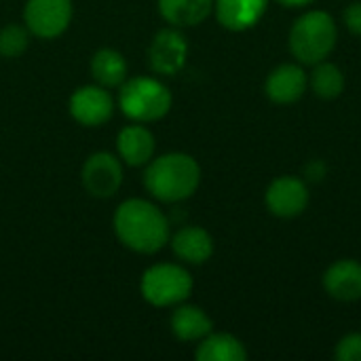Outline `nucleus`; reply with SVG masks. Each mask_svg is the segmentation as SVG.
Returning a JSON list of instances; mask_svg holds the SVG:
<instances>
[{"label": "nucleus", "instance_id": "f257e3e1", "mask_svg": "<svg viewBox=\"0 0 361 361\" xmlns=\"http://www.w3.org/2000/svg\"><path fill=\"white\" fill-rule=\"evenodd\" d=\"M116 239L135 254H157L169 243V220L152 201L127 199L112 218Z\"/></svg>", "mask_w": 361, "mask_h": 361}, {"label": "nucleus", "instance_id": "f03ea898", "mask_svg": "<svg viewBox=\"0 0 361 361\" xmlns=\"http://www.w3.org/2000/svg\"><path fill=\"white\" fill-rule=\"evenodd\" d=\"M201 184V165L186 152H167L152 159L144 171L146 190L161 203L190 199Z\"/></svg>", "mask_w": 361, "mask_h": 361}, {"label": "nucleus", "instance_id": "7ed1b4c3", "mask_svg": "<svg viewBox=\"0 0 361 361\" xmlns=\"http://www.w3.org/2000/svg\"><path fill=\"white\" fill-rule=\"evenodd\" d=\"M290 51L305 63L315 66L330 57L338 42V27L330 13L326 11H307L290 27Z\"/></svg>", "mask_w": 361, "mask_h": 361}, {"label": "nucleus", "instance_id": "20e7f679", "mask_svg": "<svg viewBox=\"0 0 361 361\" xmlns=\"http://www.w3.org/2000/svg\"><path fill=\"white\" fill-rule=\"evenodd\" d=\"M171 91L154 76H133L118 87V108L133 123H154L169 114Z\"/></svg>", "mask_w": 361, "mask_h": 361}, {"label": "nucleus", "instance_id": "39448f33", "mask_svg": "<svg viewBox=\"0 0 361 361\" xmlns=\"http://www.w3.org/2000/svg\"><path fill=\"white\" fill-rule=\"evenodd\" d=\"M192 288H195L192 275L182 264H173V262L152 264L144 271L140 279L142 298L159 309L186 302L188 296L192 294Z\"/></svg>", "mask_w": 361, "mask_h": 361}, {"label": "nucleus", "instance_id": "423d86ee", "mask_svg": "<svg viewBox=\"0 0 361 361\" xmlns=\"http://www.w3.org/2000/svg\"><path fill=\"white\" fill-rule=\"evenodd\" d=\"M72 11V0H27L23 6V23L36 38L53 40L68 30Z\"/></svg>", "mask_w": 361, "mask_h": 361}, {"label": "nucleus", "instance_id": "0eeeda50", "mask_svg": "<svg viewBox=\"0 0 361 361\" xmlns=\"http://www.w3.org/2000/svg\"><path fill=\"white\" fill-rule=\"evenodd\" d=\"M82 188L95 199H110L123 184V161L112 152H93L80 169Z\"/></svg>", "mask_w": 361, "mask_h": 361}, {"label": "nucleus", "instance_id": "6e6552de", "mask_svg": "<svg viewBox=\"0 0 361 361\" xmlns=\"http://www.w3.org/2000/svg\"><path fill=\"white\" fill-rule=\"evenodd\" d=\"M116 102L112 93L102 85H82L78 87L68 102L70 116L82 127L106 125L114 114Z\"/></svg>", "mask_w": 361, "mask_h": 361}, {"label": "nucleus", "instance_id": "1a4fd4ad", "mask_svg": "<svg viewBox=\"0 0 361 361\" xmlns=\"http://www.w3.org/2000/svg\"><path fill=\"white\" fill-rule=\"evenodd\" d=\"M188 42L180 27H163L154 34L148 47V66L161 76H173L186 66Z\"/></svg>", "mask_w": 361, "mask_h": 361}, {"label": "nucleus", "instance_id": "9d476101", "mask_svg": "<svg viewBox=\"0 0 361 361\" xmlns=\"http://www.w3.org/2000/svg\"><path fill=\"white\" fill-rule=\"evenodd\" d=\"M311 201V192L305 180L296 176H281L275 178L264 195V203L269 212L277 218L290 220L300 216Z\"/></svg>", "mask_w": 361, "mask_h": 361}, {"label": "nucleus", "instance_id": "9b49d317", "mask_svg": "<svg viewBox=\"0 0 361 361\" xmlns=\"http://www.w3.org/2000/svg\"><path fill=\"white\" fill-rule=\"evenodd\" d=\"M309 89V74L300 63H281L273 68L264 80V93L273 104H296Z\"/></svg>", "mask_w": 361, "mask_h": 361}, {"label": "nucleus", "instance_id": "f8f14e48", "mask_svg": "<svg viewBox=\"0 0 361 361\" xmlns=\"http://www.w3.org/2000/svg\"><path fill=\"white\" fill-rule=\"evenodd\" d=\"M157 142L154 133L144 123L127 125L116 135V152L118 159L129 167H144L154 159Z\"/></svg>", "mask_w": 361, "mask_h": 361}, {"label": "nucleus", "instance_id": "ddd939ff", "mask_svg": "<svg viewBox=\"0 0 361 361\" xmlns=\"http://www.w3.org/2000/svg\"><path fill=\"white\" fill-rule=\"evenodd\" d=\"M324 290L338 302L361 300V264L353 258H343L330 264L324 273Z\"/></svg>", "mask_w": 361, "mask_h": 361}, {"label": "nucleus", "instance_id": "4468645a", "mask_svg": "<svg viewBox=\"0 0 361 361\" xmlns=\"http://www.w3.org/2000/svg\"><path fill=\"white\" fill-rule=\"evenodd\" d=\"M269 0H214V13L222 27L245 32L254 27L267 13Z\"/></svg>", "mask_w": 361, "mask_h": 361}, {"label": "nucleus", "instance_id": "2eb2a0df", "mask_svg": "<svg viewBox=\"0 0 361 361\" xmlns=\"http://www.w3.org/2000/svg\"><path fill=\"white\" fill-rule=\"evenodd\" d=\"M173 254L186 264H205L214 256V237L203 226H182L169 237Z\"/></svg>", "mask_w": 361, "mask_h": 361}, {"label": "nucleus", "instance_id": "dca6fc26", "mask_svg": "<svg viewBox=\"0 0 361 361\" xmlns=\"http://www.w3.org/2000/svg\"><path fill=\"white\" fill-rule=\"evenodd\" d=\"M169 328L178 341L199 343L207 334L214 332V322L201 307L180 302V305H176V309L169 317Z\"/></svg>", "mask_w": 361, "mask_h": 361}, {"label": "nucleus", "instance_id": "f3484780", "mask_svg": "<svg viewBox=\"0 0 361 361\" xmlns=\"http://www.w3.org/2000/svg\"><path fill=\"white\" fill-rule=\"evenodd\" d=\"M214 11V0H159L161 17L173 27H192L203 23Z\"/></svg>", "mask_w": 361, "mask_h": 361}, {"label": "nucleus", "instance_id": "a211bd4d", "mask_svg": "<svg viewBox=\"0 0 361 361\" xmlns=\"http://www.w3.org/2000/svg\"><path fill=\"white\" fill-rule=\"evenodd\" d=\"M127 74H129V66L121 51L106 47V49H99L93 53L91 76L97 85H102L106 89H116L129 78Z\"/></svg>", "mask_w": 361, "mask_h": 361}, {"label": "nucleus", "instance_id": "6ab92c4d", "mask_svg": "<svg viewBox=\"0 0 361 361\" xmlns=\"http://www.w3.org/2000/svg\"><path fill=\"white\" fill-rule=\"evenodd\" d=\"M195 357L199 361H245V345L226 332H212L203 341H199Z\"/></svg>", "mask_w": 361, "mask_h": 361}, {"label": "nucleus", "instance_id": "aec40b11", "mask_svg": "<svg viewBox=\"0 0 361 361\" xmlns=\"http://www.w3.org/2000/svg\"><path fill=\"white\" fill-rule=\"evenodd\" d=\"M345 85H347L345 74H343V70L336 63L324 59V61L313 66V72L309 76V87L313 89V93L317 97H322V99H336V97L343 95Z\"/></svg>", "mask_w": 361, "mask_h": 361}, {"label": "nucleus", "instance_id": "412c9836", "mask_svg": "<svg viewBox=\"0 0 361 361\" xmlns=\"http://www.w3.org/2000/svg\"><path fill=\"white\" fill-rule=\"evenodd\" d=\"M30 30L19 23H8L0 30V55L6 59L19 57L30 44Z\"/></svg>", "mask_w": 361, "mask_h": 361}, {"label": "nucleus", "instance_id": "4be33fe9", "mask_svg": "<svg viewBox=\"0 0 361 361\" xmlns=\"http://www.w3.org/2000/svg\"><path fill=\"white\" fill-rule=\"evenodd\" d=\"M334 355L338 361H361V332L343 336L336 345Z\"/></svg>", "mask_w": 361, "mask_h": 361}, {"label": "nucleus", "instance_id": "5701e85b", "mask_svg": "<svg viewBox=\"0 0 361 361\" xmlns=\"http://www.w3.org/2000/svg\"><path fill=\"white\" fill-rule=\"evenodd\" d=\"M345 25H347V30L351 34L361 36V0L347 6V11H345Z\"/></svg>", "mask_w": 361, "mask_h": 361}, {"label": "nucleus", "instance_id": "b1692460", "mask_svg": "<svg viewBox=\"0 0 361 361\" xmlns=\"http://www.w3.org/2000/svg\"><path fill=\"white\" fill-rule=\"evenodd\" d=\"M305 176H307V180H311V182H319V180H324V176H326V163L324 161H311L309 165H307V169H305Z\"/></svg>", "mask_w": 361, "mask_h": 361}, {"label": "nucleus", "instance_id": "393cba45", "mask_svg": "<svg viewBox=\"0 0 361 361\" xmlns=\"http://www.w3.org/2000/svg\"><path fill=\"white\" fill-rule=\"evenodd\" d=\"M277 2H281L283 6H307L315 0H277Z\"/></svg>", "mask_w": 361, "mask_h": 361}]
</instances>
